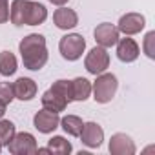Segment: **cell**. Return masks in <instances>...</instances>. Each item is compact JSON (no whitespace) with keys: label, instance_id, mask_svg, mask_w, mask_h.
Instances as JSON below:
<instances>
[{"label":"cell","instance_id":"cell-7","mask_svg":"<svg viewBox=\"0 0 155 155\" xmlns=\"http://www.w3.org/2000/svg\"><path fill=\"white\" fill-rule=\"evenodd\" d=\"M79 137H81L84 146H88L91 150H97L104 142V130H102V126L99 122H93V120L91 122H84Z\"/></svg>","mask_w":155,"mask_h":155},{"label":"cell","instance_id":"cell-2","mask_svg":"<svg viewBox=\"0 0 155 155\" xmlns=\"http://www.w3.org/2000/svg\"><path fill=\"white\" fill-rule=\"evenodd\" d=\"M97 81L91 84V93H93V101L99 104H108L111 102V99L115 97L117 90H119V81L113 73H101L95 75Z\"/></svg>","mask_w":155,"mask_h":155},{"label":"cell","instance_id":"cell-14","mask_svg":"<svg viewBox=\"0 0 155 155\" xmlns=\"http://www.w3.org/2000/svg\"><path fill=\"white\" fill-rule=\"evenodd\" d=\"M31 0H13L9 8V20L17 28L28 26V15H29Z\"/></svg>","mask_w":155,"mask_h":155},{"label":"cell","instance_id":"cell-28","mask_svg":"<svg viewBox=\"0 0 155 155\" xmlns=\"http://www.w3.org/2000/svg\"><path fill=\"white\" fill-rule=\"evenodd\" d=\"M2 148H4V146H2V144H0V153H2Z\"/></svg>","mask_w":155,"mask_h":155},{"label":"cell","instance_id":"cell-18","mask_svg":"<svg viewBox=\"0 0 155 155\" xmlns=\"http://www.w3.org/2000/svg\"><path fill=\"white\" fill-rule=\"evenodd\" d=\"M48 151L49 153H55V155H69L73 151V146L68 139L60 137V135H53L49 140H48Z\"/></svg>","mask_w":155,"mask_h":155},{"label":"cell","instance_id":"cell-9","mask_svg":"<svg viewBox=\"0 0 155 155\" xmlns=\"http://www.w3.org/2000/svg\"><path fill=\"white\" fill-rule=\"evenodd\" d=\"M58 124H60L58 113L49 111V110H44V108L40 111H37L35 117H33V126L38 130V133H44V135L53 133L58 128Z\"/></svg>","mask_w":155,"mask_h":155},{"label":"cell","instance_id":"cell-20","mask_svg":"<svg viewBox=\"0 0 155 155\" xmlns=\"http://www.w3.org/2000/svg\"><path fill=\"white\" fill-rule=\"evenodd\" d=\"M48 18V9L40 2H31L29 6V15H28V26H40Z\"/></svg>","mask_w":155,"mask_h":155},{"label":"cell","instance_id":"cell-1","mask_svg":"<svg viewBox=\"0 0 155 155\" xmlns=\"http://www.w3.org/2000/svg\"><path fill=\"white\" fill-rule=\"evenodd\" d=\"M18 53L22 57V64L29 71H40L49 58L46 37L40 33H31L24 37L18 44Z\"/></svg>","mask_w":155,"mask_h":155},{"label":"cell","instance_id":"cell-4","mask_svg":"<svg viewBox=\"0 0 155 155\" xmlns=\"http://www.w3.org/2000/svg\"><path fill=\"white\" fill-rule=\"evenodd\" d=\"M84 68L91 75H101L110 68V53L102 46H95L84 58Z\"/></svg>","mask_w":155,"mask_h":155},{"label":"cell","instance_id":"cell-24","mask_svg":"<svg viewBox=\"0 0 155 155\" xmlns=\"http://www.w3.org/2000/svg\"><path fill=\"white\" fill-rule=\"evenodd\" d=\"M15 99L13 93V84L11 82H0V102L4 104H11Z\"/></svg>","mask_w":155,"mask_h":155},{"label":"cell","instance_id":"cell-8","mask_svg":"<svg viewBox=\"0 0 155 155\" xmlns=\"http://www.w3.org/2000/svg\"><path fill=\"white\" fill-rule=\"evenodd\" d=\"M93 37H95L97 46H102L108 49V48H113L117 44V40L120 38V33H119L117 26H113L110 22H101L93 29Z\"/></svg>","mask_w":155,"mask_h":155},{"label":"cell","instance_id":"cell-27","mask_svg":"<svg viewBox=\"0 0 155 155\" xmlns=\"http://www.w3.org/2000/svg\"><path fill=\"white\" fill-rule=\"evenodd\" d=\"M6 108H8V104H4V102H0V119H2V117L6 115Z\"/></svg>","mask_w":155,"mask_h":155},{"label":"cell","instance_id":"cell-10","mask_svg":"<svg viewBox=\"0 0 155 155\" xmlns=\"http://www.w3.org/2000/svg\"><path fill=\"white\" fill-rule=\"evenodd\" d=\"M115 48H117V58H119L120 62H124V64L135 62V60L139 58V55H140L139 44H137L133 38L126 37V35H124V38H119V40H117Z\"/></svg>","mask_w":155,"mask_h":155},{"label":"cell","instance_id":"cell-26","mask_svg":"<svg viewBox=\"0 0 155 155\" xmlns=\"http://www.w3.org/2000/svg\"><path fill=\"white\" fill-rule=\"evenodd\" d=\"M48 2H51L53 6H58V8H60V6H66L69 0H48Z\"/></svg>","mask_w":155,"mask_h":155},{"label":"cell","instance_id":"cell-19","mask_svg":"<svg viewBox=\"0 0 155 155\" xmlns=\"http://www.w3.org/2000/svg\"><path fill=\"white\" fill-rule=\"evenodd\" d=\"M18 69V60L11 51H2L0 53V75L2 77H11Z\"/></svg>","mask_w":155,"mask_h":155},{"label":"cell","instance_id":"cell-5","mask_svg":"<svg viewBox=\"0 0 155 155\" xmlns=\"http://www.w3.org/2000/svg\"><path fill=\"white\" fill-rule=\"evenodd\" d=\"M8 150L13 155H31L38 151V144H37L35 135L28 131H20V133H15V137L8 144Z\"/></svg>","mask_w":155,"mask_h":155},{"label":"cell","instance_id":"cell-22","mask_svg":"<svg viewBox=\"0 0 155 155\" xmlns=\"http://www.w3.org/2000/svg\"><path fill=\"white\" fill-rule=\"evenodd\" d=\"M51 90L57 91L58 95H62L68 102H73V93H71V81L68 79H58L51 84Z\"/></svg>","mask_w":155,"mask_h":155},{"label":"cell","instance_id":"cell-16","mask_svg":"<svg viewBox=\"0 0 155 155\" xmlns=\"http://www.w3.org/2000/svg\"><path fill=\"white\" fill-rule=\"evenodd\" d=\"M71 93H73V101L77 102H84L91 97V82L84 77H77L71 81Z\"/></svg>","mask_w":155,"mask_h":155},{"label":"cell","instance_id":"cell-11","mask_svg":"<svg viewBox=\"0 0 155 155\" xmlns=\"http://www.w3.org/2000/svg\"><path fill=\"white\" fill-rule=\"evenodd\" d=\"M108 150L111 155H133L137 151V146L133 139L126 133H113L108 144Z\"/></svg>","mask_w":155,"mask_h":155},{"label":"cell","instance_id":"cell-15","mask_svg":"<svg viewBox=\"0 0 155 155\" xmlns=\"http://www.w3.org/2000/svg\"><path fill=\"white\" fill-rule=\"evenodd\" d=\"M40 102H42V108H44V110H49V111H55V113L64 111V110L68 108V104H69L62 95H58V93H57V91H53L51 88H49L48 91H44V93H42Z\"/></svg>","mask_w":155,"mask_h":155},{"label":"cell","instance_id":"cell-21","mask_svg":"<svg viewBox=\"0 0 155 155\" xmlns=\"http://www.w3.org/2000/svg\"><path fill=\"white\" fill-rule=\"evenodd\" d=\"M15 133H17L15 122L0 119V144H2V146H8V144L11 142V139L15 137Z\"/></svg>","mask_w":155,"mask_h":155},{"label":"cell","instance_id":"cell-17","mask_svg":"<svg viewBox=\"0 0 155 155\" xmlns=\"http://www.w3.org/2000/svg\"><path fill=\"white\" fill-rule=\"evenodd\" d=\"M64 133H68L69 137H79L81 135V130L84 126V120L79 117V115H64L60 119V124H58Z\"/></svg>","mask_w":155,"mask_h":155},{"label":"cell","instance_id":"cell-3","mask_svg":"<svg viewBox=\"0 0 155 155\" xmlns=\"http://www.w3.org/2000/svg\"><path fill=\"white\" fill-rule=\"evenodd\" d=\"M58 51H60L64 60L75 62V60H79L82 57V53L86 51V40L79 33H68L58 40Z\"/></svg>","mask_w":155,"mask_h":155},{"label":"cell","instance_id":"cell-6","mask_svg":"<svg viewBox=\"0 0 155 155\" xmlns=\"http://www.w3.org/2000/svg\"><path fill=\"white\" fill-rule=\"evenodd\" d=\"M144 28H146V17L140 15V13H126L119 18V24H117L119 33H122L126 37L137 35Z\"/></svg>","mask_w":155,"mask_h":155},{"label":"cell","instance_id":"cell-25","mask_svg":"<svg viewBox=\"0 0 155 155\" xmlns=\"http://www.w3.org/2000/svg\"><path fill=\"white\" fill-rule=\"evenodd\" d=\"M9 0H0V24H6L9 20Z\"/></svg>","mask_w":155,"mask_h":155},{"label":"cell","instance_id":"cell-23","mask_svg":"<svg viewBox=\"0 0 155 155\" xmlns=\"http://www.w3.org/2000/svg\"><path fill=\"white\" fill-rule=\"evenodd\" d=\"M142 51L148 58L155 60V31H148L144 35V42H142Z\"/></svg>","mask_w":155,"mask_h":155},{"label":"cell","instance_id":"cell-13","mask_svg":"<svg viewBox=\"0 0 155 155\" xmlns=\"http://www.w3.org/2000/svg\"><path fill=\"white\" fill-rule=\"evenodd\" d=\"M13 93L18 101H33L37 97V82L29 77H20L13 82Z\"/></svg>","mask_w":155,"mask_h":155},{"label":"cell","instance_id":"cell-12","mask_svg":"<svg viewBox=\"0 0 155 155\" xmlns=\"http://www.w3.org/2000/svg\"><path fill=\"white\" fill-rule=\"evenodd\" d=\"M53 24L62 29V31H68V29H73L77 24H79V15H77L75 9H69L66 6H60L58 9H55L53 13Z\"/></svg>","mask_w":155,"mask_h":155}]
</instances>
